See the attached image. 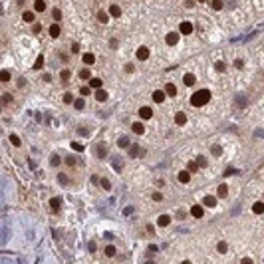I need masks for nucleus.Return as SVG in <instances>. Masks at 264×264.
I'll use <instances>...</instances> for the list:
<instances>
[{
  "instance_id": "obj_1",
  "label": "nucleus",
  "mask_w": 264,
  "mask_h": 264,
  "mask_svg": "<svg viewBox=\"0 0 264 264\" xmlns=\"http://www.w3.org/2000/svg\"><path fill=\"white\" fill-rule=\"evenodd\" d=\"M209 99H211V91L209 89H199V91H195V94L191 95V105L203 107V105L209 103Z\"/></svg>"
},
{
  "instance_id": "obj_2",
  "label": "nucleus",
  "mask_w": 264,
  "mask_h": 264,
  "mask_svg": "<svg viewBox=\"0 0 264 264\" xmlns=\"http://www.w3.org/2000/svg\"><path fill=\"white\" fill-rule=\"evenodd\" d=\"M147 58H149V48H147V46H139V48H137V60L145 62Z\"/></svg>"
},
{
  "instance_id": "obj_3",
  "label": "nucleus",
  "mask_w": 264,
  "mask_h": 264,
  "mask_svg": "<svg viewBox=\"0 0 264 264\" xmlns=\"http://www.w3.org/2000/svg\"><path fill=\"white\" fill-rule=\"evenodd\" d=\"M151 115H153V109H151V107L143 105L141 109H139V117H141V119H151Z\"/></svg>"
},
{
  "instance_id": "obj_4",
  "label": "nucleus",
  "mask_w": 264,
  "mask_h": 264,
  "mask_svg": "<svg viewBox=\"0 0 264 264\" xmlns=\"http://www.w3.org/2000/svg\"><path fill=\"white\" fill-rule=\"evenodd\" d=\"M165 42H167L169 46H175L177 42H179V34H175V32H169V34L165 36Z\"/></svg>"
},
{
  "instance_id": "obj_5",
  "label": "nucleus",
  "mask_w": 264,
  "mask_h": 264,
  "mask_svg": "<svg viewBox=\"0 0 264 264\" xmlns=\"http://www.w3.org/2000/svg\"><path fill=\"white\" fill-rule=\"evenodd\" d=\"M131 129H133V133H135V135H143V133H145V125H143L141 121H135V123L131 125Z\"/></svg>"
},
{
  "instance_id": "obj_6",
  "label": "nucleus",
  "mask_w": 264,
  "mask_h": 264,
  "mask_svg": "<svg viewBox=\"0 0 264 264\" xmlns=\"http://www.w3.org/2000/svg\"><path fill=\"white\" fill-rule=\"evenodd\" d=\"M165 95H167V91H161V89L153 91V101H155V103H161V101L165 99Z\"/></svg>"
},
{
  "instance_id": "obj_7",
  "label": "nucleus",
  "mask_w": 264,
  "mask_h": 264,
  "mask_svg": "<svg viewBox=\"0 0 264 264\" xmlns=\"http://www.w3.org/2000/svg\"><path fill=\"white\" fill-rule=\"evenodd\" d=\"M107 98H109V94H107L105 89H101V88L95 89V99H98V101H105Z\"/></svg>"
},
{
  "instance_id": "obj_8",
  "label": "nucleus",
  "mask_w": 264,
  "mask_h": 264,
  "mask_svg": "<svg viewBox=\"0 0 264 264\" xmlns=\"http://www.w3.org/2000/svg\"><path fill=\"white\" fill-rule=\"evenodd\" d=\"M179 30H181V34H191V32H193V24L191 22H181Z\"/></svg>"
},
{
  "instance_id": "obj_9",
  "label": "nucleus",
  "mask_w": 264,
  "mask_h": 264,
  "mask_svg": "<svg viewBox=\"0 0 264 264\" xmlns=\"http://www.w3.org/2000/svg\"><path fill=\"white\" fill-rule=\"evenodd\" d=\"M169 223H171L169 214H161V217L157 218V226H169Z\"/></svg>"
},
{
  "instance_id": "obj_10",
  "label": "nucleus",
  "mask_w": 264,
  "mask_h": 264,
  "mask_svg": "<svg viewBox=\"0 0 264 264\" xmlns=\"http://www.w3.org/2000/svg\"><path fill=\"white\" fill-rule=\"evenodd\" d=\"M175 123H177V125H185V123H187V115L183 111L175 113Z\"/></svg>"
},
{
  "instance_id": "obj_11",
  "label": "nucleus",
  "mask_w": 264,
  "mask_h": 264,
  "mask_svg": "<svg viewBox=\"0 0 264 264\" xmlns=\"http://www.w3.org/2000/svg\"><path fill=\"white\" fill-rule=\"evenodd\" d=\"M191 214H193L195 218H201V217H203V207H201V204H195V207H191Z\"/></svg>"
},
{
  "instance_id": "obj_12",
  "label": "nucleus",
  "mask_w": 264,
  "mask_h": 264,
  "mask_svg": "<svg viewBox=\"0 0 264 264\" xmlns=\"http://www.w3.org/2000/svg\"><path fill=\"white\" fill-rule=\"evenodd\" d=\"M252 213H254V214H262L264 213V203H260V201L254 203V204H252Z\"/></svg>"
},
{
  "instance_id": "obj_13",
  "label": "nucleus",
  "mask_w": 264,
  "mask_h": 264,
  "mask_svg": "<svg viewBox=\"0 0 264 264\" xmlns=\"http://www.w3.org/2000/svg\"><path fill=\"white\" fill-rule=\"evenodd\" d=\"M179 181L181 183H189V181H191V171H189V169L181 171V173H179Z\"/></svg>"
},
{
  "instance_id": "obj_14",
  "label": "nucleus",
  "mask_w": 264,
  "mask_h": 264,
  "mask_svg": "<svg viewBox=\"0 0 264 264\" xmlns=\"http://www.w3.org/2000/svg\"><path fill=\"white\" fill-rule=\"evenodd\" d=\"M165 91H167V95H171V98H173V95H177V85H175V84H167V85H165Z\"/></svg>"
},
{
  "instance_id": "obj_15",
  "label": "nucleus",
  "mask_w": 264,
  "mask_h": 264,
  "mask_svg": "<svg viewBox=\"0 0 264 264\" xmlns=\"http://www.w3.org/2000/svg\"><path fill=\"white\" fill-rule=\"evenodd\" d=\"M203 204H207V207H214V204H217V199H214L213 195H207L203 199Z\"/></svg>"
},
{
  "instance_id": "obj_16",
  "label": "nucleus",
  "mask_w": 264,
  "mask_h": 264,
  "mask_svg": "<svg viewBox=\"0 0 264 264\" xmlns=\"http://www.w3.org/2000/svg\"><path fill=\"white\" fill-rule=\"evenodd\" d=\"M34 10H36V12H44V10H46V2H44V0H36V2H34Z\"/></svg>"
},
{
  "instance_id": "obj_17",
  "label": "nucleus",
  "mask_w": 264,
  "mask_h": 264,
  "mask_svg": "<svg viewBox=\"0 0 264 264\" xmlns=\"http://www.w3.org/2000/svg\"><path fill=\"white\" fill-rule=\"evenodd\" d=\"M107 12H109L111 16H121V8L117 6V4H111V6H109V10H107Z\"/></svg>"
},
{
  "instance_id": "obj_18",
  "label": "nucleus",
  "mask_w": 264,
  "mask_h": 264,
  "mask_svg": "<svg viewBox=\"0 0 264 264\" xmlns=\"http://www.w3.org/2000/svg\"><path fill=\"white\" fill-rule=\"evenodd\" d=\"M60 32H62V28H60L58 24L50 26V36H52V38H58V36H60Z\"/></svg>"
},
{
  "instance_id": "obj_19",
  "label": "nucleus",
  "mask_w": 264,
  "mask_h": 264,
  "mask_svg": "<svg viewBox=\"0 0 264 264\" xmlns=\"http://www.w3.org/2000/svg\"><path fill=\"white\" fill-rule=\"evenodd\" d=\"M89 88H91V89H99V88H101V79L91 78V79H89Z\"/></svg>"
},
{
  "instance_id": "obj_20",
  "label": "nucleus",
  "mask_w": 264,
  "mask_h": 264,
  "mask_svg": "<svg viewBox=\"0 0 264 264\" xmlns=\"http://www.w3.org/2000/svg\"><path fill=\"white\" fill-rule=\"evenodd\" d=\"M195 79H197V78H195V75H193V74H185V78H183V82H185V85H193V84H195Z\"/></svg>"
},
{
  "instance_id": "obj_21",
  "label": "nucleus",
  "mask_w": 264,
  "mask_h": 264,
  "mask_svg": "<svg viewBox=\"0 0 264 264\" xmlns=\"http://www.w3.org/2000/svg\"><path fill=\"white\" fill-rule=\"evenodd\" d=\"M50 207L54 209V211H60V207H62V203H60V199L58 197H54L52 201H50Z\"/></svg>"
},
{
  "instance_id": "obj_22",
  "label": "nucleus",
  "mask_w": 264,
  "mask_h": 264,
  "mask_svg": "<svg viewBox=\"0 0 264 264\" xmlns=\"http://www.w3.org/2000/svg\"><path fill=\"white\" fill-rule=\"evenodd\" d=\"M109 16H111L109 12H98V20H99L101 24H105L107 20H109Z\"/></svg>"
},
{
  "instance_id": "obj_23",
  "label": "nucleus",
  "mask_w": 264,
  "mask_h": 264,
  "mask_svg": "<svg viewBox=\"0 0 264 264\" xmlns=\"http://www.w3.org/2000/svg\"><path fill=\"white\" fill-rule=\"evenodd\" d=\"M22 20H24V22H34V12L26 10V12L22 14Z\"/></svg>"
},
{
  "instance_id": "obj_24",
  "label": "nucleus",
  "mask_w": 264,
  "mask_h": 264,
  "mask_svg": "<svg viewBox=\"0 0 264 264\" xmlns=\"http://www.w3.org/2000/svg\"><path fill=\"white\" fill-rule=\"evenodd\" d=\"M82 60H84L85 64H88V66H91V64L95 62V56H94V54H84V58H82Z\"/></svg>"
},
{
  "instance_id": "obj_25",
  "label": "nucleus",
  "mask_w": 264,
  "mask_h": 264,
  "mask_svg": "<svg viewBox=\"0 0 264 264\" xmlns=\"http://www.w3.org/2000/svg\"><path fill=\"white\" fill-rule=\"evenodd\" d=\"M187 169L191 171V173H195V171H199V163H197V161H189V163H187Z\"/></svg>"
},
{
  "instance_id": "obj_26",
  "label": "nucleus",
  "mask_w": 264,
  "mask_h": 264,
  "mask_svg": "<svg viewBox=\"0 0 264 264\" xmlns=\"http://www.w3.org/2000/svg\"><path fill=\"white\" fill-rule=\"evenodd\" d=\"M217 193H218V197H226V195H228V187H226V185H218Z\"/></svg>"
},
{
  "instance_id": "obj_27",
  "label": "nucleus",
  "mask_w": 264,
  "mask_h": 264,
  "mask_svg": "<svg viewBox=\"0 0 264 264\" xmlns=\"http://www.w3.org/2000/svg\"><path fill=\"white\" fill-rule=\"evenodd\" d=\"M105 256H115V246H113V244L105 246Z\"/></svg>"
},
{
  "instance_id": "obj_28",
  "label": "nucleus",
  "mask_w": 264,
  "mask_h": 264,
  "mask_svg": "<svg viewBox=\"0 0 264 264\" xmlns=\"http://www.w3.org/2000/svg\"><path fill=\"white\" fill-rule=\"evenodd\" d=\"M211 153L218 157V155H223V147H220V145H213V147H211Z\"/></svg>"
},
{
  "instance_id": "obj_29",
  "label": "nucleus",
  "mask_w": 264,
  "mask_h": 264,
  "mask_svg": "<svg viewBox=\"0 0 264 264\" xmlns=\"http://www.w3.org/2000/svg\"><path fill=\"white\" fill-rule=\"evenodd\" d=\"M79 78H82V79H91V72L85 68V70H82V72H79Z\"/></svg>"
},
{
  "instance_id": "obj_30",
  "label": "nucleus",
  "mask_w": 264,
  "mask_h": 264,
  "mask_svg": "<svg viewBox=\"0 0 264 264\" xmlns=\"http://www.w3.org/2000/svg\"><path fill=\"white\" fill-rule=\"evenodd\" d=\"M117 145H119L121 149H125V147H129V139H127V137H119V141H117Z\"/></svg>"
},
{
  "instance_id": "obj_31",
  "label": "nucleus",
  "mask_w": 264,
  "mask_h": 264,
  "mask_svg": "<svg viewBox=\"0 0 264 264\" xmlns=\"http://www.w3.org/2000/svg\"><path fill=\"white\" fill-rule=\"evenodd\" d=\"M217 250L220 252V254H224V252L228 250V246H226V242H218V244H217Z\"/></svg>"
},
{
  "instance_id": "obj_32",
  "label": "nucleus",
  "mask_w": 264,
  "mask_h": 264,
  "mask_svg": "<svg viewBox=\"0 0 264 264\" xmlns=\"http://www.w3.org/2000/svg\"><path fill=\"white\" fill-rule=\"evenodd\" d=\"M139 153H141L139 145H133V147H131V153H129V155H131V157H139Z\"/></svg>"
},
{
  "instance_id": "obj_33",
  "label": "nucleus",
  "mask_w": 264,
  "mask_h": 264,
  "mask_svg": "<svg viewBox=\"0 0 264 264\" xmlns=\"http://www.w3.org/2000/svg\"><path fill=\"white\" fill-rule=\"evenodd\" d=\"M42 66H44V56H38V60L34 64V70H40Z\"/></svg>"
},
{
  "instance_id": "obj_34",
  "label": "nucleus",
  "mask_w": 264,
  "mask_h": 264,
  "mask_svg": "<svg viewBox=\"0 0 264 264\" xmlns=\"http://www.w3.org/2000/svg\"><path fill=\"white\" fill-rule=\"evenodd\" d=\"M74 107H75V109H84V107H85V101H84V99H75V101H74Z\"/></svg>"
},
{
  "instance_id": "obj_35",
  "label": "nucleus",
  "mask_w": 264,
  "mask_h": 264,
  "mask_svg": "<svg viewBox=\"0 0 264 264\" xmlns=\"http://www.w3.org/2000/svg\"><path fill=\"white\" fill-rule=\"evenodd\" d=\"M70 74H72L70 70H62V72H60V78L64 79V82H68V79H70Z\"/></svg>"
},
{
  "instance_id": "obj_36",
  "label": "nucleus",
  "mask_w": 264,
  "mask_h": 264,
  "mask_svg": "<svg viewBox=\"0 0 264 264\" xmlns=\"http://www.w3.org/2000/svg\"><path fill=\"white\" fill-rule=\"evenodd\" d=\"M213 10H223V0H213Z\"/></svg>"
},
{
  "instance_id": "obj_37",
  "label": "nucleus",
  "mask_w": 264,
  "mask_h": 264,
  "mask_svg": "<svg viewBox=\"0 0 264 264\" xmlns=\"http://www.w3.org/2000/svg\"><path fill=\"white\" fill-rule=\"evenodd\" d=\"M10 143H12V145H16V147H18V145H20V137L16 135V133H14V135H10Z\"/></svg>"
},
{
  "instance_id": "obj_38",
  "label": "nucleus",
  "mask_w": 264,
  "mask_h": 264,
  "mask_svg": "<svg viewBox=\"0 0 264 264\" xmlns=\"http://www.w3.org/2000/svg\"><path fill=\"white\" fill-rule=\"evenodd\" d=\"M52 16H54V20H60V18H62V10L54 8V10H52Z\"/></svg>"
},
{
  "instance_id": "obj_39",
  "label": "nucleus",
  "mask_w": 264,
  "mask_h": 264,
  "mask_svg": "<svg viewBox=\"0 0 264 264\" xmlns=\"http://www.w3.org/2000/svg\"><path fill=\"white\" fill-rule=\"evenodd\" d=\"M98 157H99V159L105 157V147H103V145H99V147H98Z\"/></svg>"
},
{
  "instance_id": "obj_40",
  "label": "nucleus",
  "mask_w": 264,
  "mask_h": 264,
  "mask_svg": "<svg viewBox=\"0 0 264 264\" xmlns=\"http://www.w3.org/2000/svg\"><path fill=\"white\" fill-rule=\"evenodd\" d=\"M72 149H74V151H84V145L78 143V141H74V143H72Z\"/></svg>"
},
{
  "instance_id": "obj_41",
  "label": "nucleus",
  "mask_w": 264,
  "mask_h": 264,
  "mask_svg": "<svg viewBox=\"0 0 264 264\" xmlns=\"http://www.w3.org/2000/svg\"><path fill=\"white\" fill-rule=\"evenodd\" d=\"M60 163H62V159H60V155H54V157H52V165H54V167H58V165H60Z\"/></svg>"
},
{
  "instance_id": "obj_42",
  "label": "nucleus",
  "mask_w": 264,
  "mask_h": 264,
  "mask_svg": "<svg viewBox=\"0 0 264 264\" xmlns=\"http://www.w3.org/2000/svg\"><path fill=\"white\" fill-rule=\"evenodd\" d=\"M64 101H66V103H74L75 99L72 98V94H66V95H64Z\"/></svg>"
},
{
  "instance_id": "obj_43",
  "label": "nucleus",
  "mask_w": 264,
  "mask_h": 264,
  "mask_svg": "<svg viewBox=\"0 0 264 264\" xmlns=\"http://www.w3.org/2000/svg\"><path fill=\"white\" fill-rule=\"evenodd\" d=\"M101 187H103L105 191H109V189H111V185H109V181H107V179H101Z\"/></svg>"
},
{
  "instance_id": "obj_44",
  "label": "nucleus",
  "mask_w": 264,
  "mask_h": 264,
  "mask_svg": "<svg viewBox=\"0 0 264 264\" xmlns=\"http://www.w3.org/2000/svg\"><path fill=\"white\" fill-rule=\"evenodd\" d=\"M79 91H82V95H88L91 91V88H89V85H84V88H79Z\"/></svg>"
},
{
  "instance_id": "obj_45",
  "label": "nucleus",
  "mask_w": 264,
  "mask_h": 264,
  "mask_svg": "<svg viewBox=\"0 0 264 264\" xmlns=\"http://www.w3.org/2000/svg\"><path fill=\"white\" fill-rule=\"evenodd\" d=\"M197 163H199V167H207V159H204V157H197Z\"/></svg>"
},
{
  "instance_id": "obj_46",
  "label": "nucleus",
  "mask_w": 264,
  "mask_h": 264,
  "mask_svg": "<svg viewBox=\"0 0 264 264\" xmlns=\"http://www.w3.org/2000/svg\"><path fill=\"white\" fill-rule=\"evenodd\" d=\"M0 78H2V82H8V79H10V74L6 72V70H4V72L0 74Z\"/></svg>"
},
{
  "instance_id": "obj_47",
  "label": "nucleus",
  "mask_w": 264,
  "mask_h": 264,
  "mask_svg": "<svg viewBox=\"0 0 264 264\" xmlns=\"http://www.w3.org/2000/svg\"><path fill=\"white\" fill-rule=\"evenodd\" d=\"M214 68H217L218 72H223V70H224V62H217V64H214Z\"/></svg>"
},
{
  "instance_id": "obj_48",
  "label": "nucleus",
  "mask_w": 264,
  "mask_h": 264,
  "mask_svg": "<svg viewBox=\"0 0 264 264\" xmlns=\"http://www.w3.org/2000/svg\"><path fill=\"white\" fill-rule=\"evenodd\" d=\"M72 52H74V54L79 52V44H78V42H74V44H72Z\"/></svg>"
},
{
  "instance_id": "obj_49",
  "label": "nucleus",
  "mask_w": 264,
  "mask_h": 264,
  "mask_svg": "<svg viewBox=\"0 0 264 264\" xmlns=\"http://www.w3.org/2000/svg\"><path fill=\"white\" fill-rule=\"evenodd\" d=\"M153 201H163V197H161V193H155V195H153Z\"/></svg>"
},
{
  "instance_id": "obj_50",
  "label": "nucleus",
  "mask_w": 264,
  "mask_h": 264,
  "mask_svg": "<svg viewBox=\"0 0 264 264\" xmlns=\"http://www.w3.org/2000/svg\"><path fill=\"white\" fill-rule=\"evenodd\" d=\"M66 163H68V165H75V159H74V157H68Z\"/></svg>"
},
{
  "instance_id": "obj_51",
  "label": "nucleus",
  "mask_w": 264,
  "mask_h": 264,
  "mask_svg": "<svg viewBox=\"0 0 264 264\" xmlns=\"http://www.w3.org/2000/svg\"><path fill=\"white\" fill-rule=\"evenodd\" d=\"M109 46L111 48H117V40H109Z\"/></svg>"
},
{
  "instance_id": "obj_52",
  "label": "nucleus",
  "mask_w": 264,
  "mask_h": 264,
  "mask_svg": "<svg viewBox=\"0 0 264 264\" xmlns=\"http://www.w3.org/2000/svg\"><path fill=\"white\" fill-rule=\"evenodd\" d=\"M197 2H207V0H197Z\"/></svg>"
}]
</instances>
